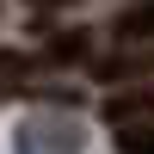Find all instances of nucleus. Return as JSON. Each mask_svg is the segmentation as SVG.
Masks as SVG:
<instances>
[{
    "label": "nucleus",
    "mask_w": 154,
    "mask_h": 154,
    "mask_svg": "<svg viewBox=\"0 0 154 154\" xmlns=\"http://www.w3.org/2000/svg\"><path fill=\"white\" fill-rule=\"evenodd\" d=\"M31 6H43V12H49V6H68V0H31Z\"/></svg>",
    "instance_id": "obj_8"
},
{
    "label": "nucleus",
    "mask_w": 154,
    "mask_h": 154,
    "mask_svg": "<svg viewBox=\"0 0 154 154\" xmlns=\"http://www.w3.org/2000/svg\"><path fill=\"white\" fill-rule=\"evenodd\" d=\"M117 37H130V43H148V0H136L130 12H117Z\"/></svg>",
    "instance_id": "obj_6"
},
{
    "label": "nucleus",
    "mask_w": 154,
    "mask_h": 154,
    "mask_svg": "<svg viewBox=\"0 0 154 154\" xmlns=\"http://www.w3.org/2000/svg\"><path fill=\"white\" fill-rule=\"evenodd\" d=\"M117 154H154V130H148L142 117L117 123Z\"/></svg>",
    "instance_id": "obj_4"
},
{
    "label": "nucleus",
    "mask_w": 154,
    "mask_h": 154,
    "mask_svg": "<svg viewBox=\"0 0 154 154\" xmlns=\"http://www.w3.org/2000/svg\"><path fill=\"white\" fill-rule=\"evenodd\" d=\"M80 56H86V31H62V37H49V43H43L37 68H68V62H80Z\"/></svg>",
    "instance_id": "obj_2"
},
{
    "label": "nucleus",
    "mask_w": 154,
    "mask_h": 154,
    "mask_svg": "<svg viewBox=\"0 0 154 154\" xmlns=\"http://www.w3.org/2000/svg\"><path fill=\"white\" fill-rule=\"evenodd\" d=\"M148 111V93L142 86H130V93H111L105 99V123H130V117H142Z\"/></svg>",
    "instance_id": "obj_3"
},
{
    "label": "nucleus",
    "mask_w": 154,
    "mask_h": 154,
    "mask_svg": "<svg viewBox=\"0 0 154 154\" xmlns=\"http://www.w3.org/2000/svg\"><path fill=\"white\" fill-rule=\"evenodd\" d=\"M37 68V56H19V49H0V74H12V80H19V74H31Z\"/></svg>",
    "instance_id": "obj_7"
},
{
    "label": "nucleus",
    "mask_w": 154,
    "mask_h": 154,
    "mask_svg": "<svg viewBox=\"0 0 154 154\" xmlns=\"http://www.w3.org/2000/svg\"><path fill=\"white\" fill-rule=\"evenodd\" d=\"M86 130L62 111H31V117L12 130V154H80Z\"/></svg>",
    "instance_id": "obj_1"
},
{
    "label": "nucleus",
    "mask_w": 154,
    "mask_h": 154,
    "mask_svg": "<svg viewBox=\"0 0 154 154\" xmlns=\"http://www.w3.org/2000/svg\"><path fill=\"white\" fill-rule=\"evenodd\" d=\"M93 74L105 86H117V80H136L142 74V56H105V62H93Z\"/></svg>",
    "instance_id": "obj_5"
}]
</instances>
